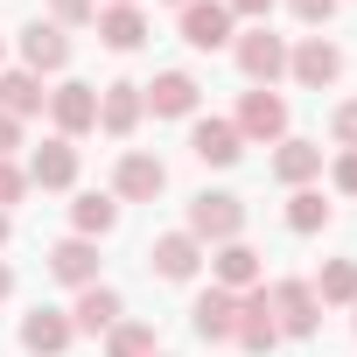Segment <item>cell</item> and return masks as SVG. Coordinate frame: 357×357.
Segmentation results:
<instances>
[{
	"mask_svg": "<svg viewBox=\"0 0 357 357\" xmlns=\"http://www.w3.org/2000/svg\"><path fill=\"white\" fill-rule=\"evenodd\" d=\"M197 245H231L238 231H245V204L231 197V190H204V197H190V225H183Z\"/></svg>",
	"mask_w": 357,
	"mask_h": 357,
	"instance_id": "obj_1",
	"label": "cell"
},
{
	"mask_svg": "<svg viewBox=\"0 0 357 357\" xmlns=\"http://www.w3.org/2000/svg\"><path fill=\"white\" fill-rule=\"evenodd\" d=\"M238 140H266V147H280L287 140V98L280 91H266V84H252L245 98H238Z\"/></svg>",
	"mask_w": 357,
	"mask_h": 357,
	"instance_id": "obj_2",
	"label": "cell"
},
{
	"mask_svg": "<svg viewBox=\"0 0 357 357\" xmlns=\"http://www.w3.org/2000/svg\"><path fill=\"white\" fill-rule=\"evenodd\" d=\"M231 56H238V70H245L252 84H273V77L287 70V43H280L266 22H252L245 36H231Z\"/></svg>",
	"mask_w": 357,
	"mask_h": 357,
	"instance_id": "obj_3",
	"label": "cell"
},
{
	"mask_svg": "<svg viewBox=\"0 0 357 357\" xmlns=\"http://www.w3.org/2000/svg\"><path fill=\"white\" fill-rule=\"evenodd\" d=\"M266 301H273L280 336H315V329H322V301H315L308 280H280V287H266Z\"/></svg>",
	"mask_w": 357,
	"mask_h": 357,
	"instance_id": "obj_4",
	"label": "cell"
},
{
	"mask_svg": "<svg viewBox=\"0 0 357 357\" xmlns=\"http://www.w3.org/2000/svg\"><path fill=\"white\" fill-rule=\"evenodd\" d=\"M161 190H168V168H161L154 154L126 147V154H119V168H112V197H119V204H154Z\"/></svg>",
	"mask_w": 357,
	"mask_h": 357,
	"instance_id": "obj_5",
	"label": "cell"
},
{
	"mask_svg": "<svg viewBox=\"0 0 357 357\" xmlns=\"http://www.w3.org/2000/svg\"><path fill=\"white\" fill-rule=\"evenodd\" d=\"M287 70H294V84L322 91V84H336V77H343V50H336L329 36H301V43L287 50Z\"/></svg>",
	"mask_w": 357,
	"mask_h": 357,
	"instance_id": "obj_6",
	"label": "cell"
},
{
	"mask_svg": "<svg viewBox=\"0 0 357 357\" xmlns=\"http://www.w3.org/2000/svg\"><path fill=\"white\" fill-rule=\"evenodd\" d=\"M197 77L190 70H161L154 84H140V105L154 112V119H197Z\"/></svg>",
	"mask_w": 357,
	"mask_h": 357,
	"instance_id": "obj_7",
	"label": "cell"
},
{
	"mask_svg": "<svg viewBox=\"0 0 357 357\" xmlns=\"http://www.w3.org/2000/svg\"><path fill=\"white\" fill-rule=\"evenodd\" d=\"M63 63H70V36H63L56 22H43V15H36V22L22 29V70H36V77H56Z\"/></svg>",
	"mask_w": 357,
	"mask_h": 357,
	"instance_id": "obj_8",
	"label": "cell"
},
{
	"mask_svg": "<svg viewBox=\"0 0 357 357\" xmlns=\"http://www.w3.org/2000/svg\"><path fill=\"white\" fill-rule=\"evenodd\" d=\"M50 119H56V133H63V140L91 133V126H98V84H77V77H70V84H56V91H50Z\"/></svg>",
	"mask_w": 357,
	"mask_h": 357,
	"instance_id": "obj_9",
	"label": "cell"
},
{
	"mask_svg": "<svg viewBox=\"0 0 357 357\" xmlns=\"http://www.w3.org/2000/svg\"><path fill=\"white\" fill-rule=\"evenodd\" d=\"M231 343H238V350H252V357H266V350L280 343V322H273V301H266V287L238 294V329H231Z\"/></svg>",
	"mask_w": 357,
	"mask_h": 357,
	"instance_id": "obj_10",
	"label": "cell"
},
{
	"mask_svg": "<svg viewBox=\"0 0 357 357\" xmlns=\"http://www.w3.org/2000/svg\"><path fill=\"white\" fill-rule=\"evenodd\" d=\"M231 8H225V0H190V8H183V43L190 50H231Z\"/></svg>",
	"mask_w": 357,
	"mask_h": 357,
	"instance_id": "obj_11",
	"label": "cell"
},
{
	"mask_svg": "<svg viewBox=\"0 0 357 357\" xmlns=\"http://www.w3.org/2000/svg\"><path fill=\"white\" fill-rule=\"evenodd\" d=\"M211 287H225V294H252V287H259V252H252L245 238L211 245Z\"/></svg>",
	"mask_w": 357,
	"mask_h": 357,
	"instance_id": "obj_12",
	"label": "cell"
},
{
	"mask_svg": "<svg viewBox=\"0 0 357 357\" xmlns=\"http://www.w3.org/2000/svg\"><path fill=\"white\" fill-rule=\"evenodd\" d=\"M22 175H29L36 190H70V183H77V147L56 133V140H43V147L29 154V168H22Z\"/></svg>",
	"mask_w": 357,
	"mask_h": 357,
	"instance_id": "obj_13",
	"label": "cell"
},
{
	"mask_svg": "<svg viewBox=\"0 0 357 357\" xmlns=\"http://www.w3.org/2000/svg\"><path fill=\"white\" fill-rule=\"evenodd\" d=\"M147 266H154L161 280H197V266H204V245H197L190 231H161V238L147 245Z\"/></svg>",
	"mask_w": 357,
	"mask_h": 357,
	"instance_id": "obj_14",
	"label": "cell"
},
{
	"mask_svg": "<svg viewBox=\"0 0 357 357\" xmlns=\"http://www.w3.org/2000/svg\"><path fill=\"white\" fill-rule=\"evenodd\" d=\"M190 154H197L204 168H231V161L245 154V140H238L231 119H197V126H190Z\"/></svg>",
	"mask_w": 357,
	"mask_h": 357,
	"instance_id": "obj_15",
	"label": "cell"
},
{
	"mask_svg": "<svg viewBox=\"0 0 357 357\" xmlns=\"http://www.w3.org/2000/svg\"><path fill=\"white\" fill-rule=\"evenodd\" d=\"M70 336H77V329H70L63 308H29V315H22V350H36V357H63Z\"/></svg>",
	"mask_w": 357,
	"mask_h": 357,
	"instance_id": "obj_16",
	"label": "cell"
},
{
	"mask_svg": "<svg viewBox=\"0 0 357 357\" xmlns=\"http://www.w3.org/2000/svg\"><path fill=\"white\" fill-rule=\"evenodd\" d=\"M140 112H147V105H140V84H126V77H119V84H105V91H98V133L126 140V133L140 126Z\"/></svg>",
	"mask_w": 357,
	"mask_h": 357,
	"instance_id": "obj_17",
	"label": "cell"
},
{
	"mask_svg": "<svg viewBox=\"0 0 357 357\" xmlns=\"http://www.w3.org/2000/svg\"><path fill=\"white\" fill-rule=\"evenodd\" d=\"M50 273H56L63 287H98V245L70 231L63 245H50Z\"/></svg>",
	"mask_w": 357,
	"mask_h": 357,
	"instance_id": "obj_18",
	"label": "cell"
},
{
	"mask_svg": "<svg viewBox=\"0 0 357 357\" xmlns=\"http://www.w3.org/2000/svg\"><path fill=\"white\" fill-rule=\"evenodd\" d=\"M126 315V301L112 294V287H77V308H70V329L77 336H105L112 322Z\"/></svg>",
	"mask_w": 357,
	"mask_h": 357,
	"instance_id": "obj_19",
	"label": "cell"
},
{
	"mask_svg": "<svg viewBox=\"0 0 357 357\" xmlns=\"http://www.w3.org/2000/svg\"><path fill=\"white\" fill-rule=\"evenodd\" d=\"M190 322H197V336H204V343H231V329H238V294H225V287L197 294Z\"/></svg>",
	"mask_w": 357,
	"mask_h": 357,
	"instance_id": "obj_20",
	"label": "cell"
},
{
	"mask_svg": "<svg viewBox=\"0 0 357 357\" xmlns=\"http://www.w3.org/2000/svg\"><path fill=\"white\" fill-rule=\"evenodd\" d=\"M273 175H280L287 190H308L315 175H322V147H315V140H294V133H287V140L273 147Z\"/></svg>",
	"mask_w": 357,
	"mask_h": 357,
	"instance_id": "obj_21",
	"label": "cell"
},
{
	"mask_svg": "<svg viewBox=\"0 0 357 357\" xmlns=\"http://www.w3.org/2000/svg\"><path fill=\"white\" fill-rule=\"evenodd\" d=\"M43 105H50V91H43L36 70H0V112H8V119H29Z\"/></svg>",
	"mask_w": 357,
	"mask_h": 357,
	"instance_id": "obj_22",
	"label": "cell"
},
{
	"mask_svg": "<svg viewBox=\"0 0 357 357\" xmlns=\"http://www.w3.org/2000/svg\"><path fill=\"white\" fill-rule=\"evenodd\" d=\"M98 43L119 50V56L140 50V43H147V15H140V8H98Z\"/></svg>",
	"mask_w": 357,
	"mask_h": 357,
	"instance_id": "obj_23",
	"label": "cell"
},
{
	"mask_svg": "<svg viewBox=\"0 0 357 357\" xmlns=\"http://www.w3.org/2000/svg\"><path fill=\"white\" fill-rule=\"evenodd\" d=\"M322 308H350L357 301V259H322V273L308 280Z\"/></svg>",
	"mask_w": 357,
	"mask_h": 357,
	"instance_id": "obj_24",
	"label": "cell"
},
{
	"mask_svg": "<svg viewBox=\"0 0 357 357\" xmlns=\"http://www.w3.org/2000/svg\"><path fill=\"white\" fill-rule=\"evenodd\" d=\"M70 225H77V238H105V231L119 225V197H98V190H84V197L70 204Z\"/></svg>",
	"mask_w": 357,
	"mask_h": 357,
	"instance_id": "obj_25",
	"label": "cell"
},
{
	"mask_svg": "<svg viewBox=\"0 0 357 357\" xmlns=\"http://www.w3.org/2000/svg\"><path fill=\"white\" fill-rule=\"evenodd\" d=\"M322 225H329L322 190H294V197H287V231H301V238H308V231H322Z\"/></svg>",
	"mask_w": 357,
	"mask_h": 357,
	"instance_id": "obj_26",
	"label": "cell"
},
{
	"mask_svg": "<svg viewBox=\"0 0 357 357\" xmlns=\"http://www.w3.org/2000/svg\"><path fill=\"white\" fill-rule=\"evenodd\" d=\"M105 357H154V329L147 322H112L105 329Z\"/></svg>",
	"mask_w": 357,
	"mask_h": 357,
	"instance_id": "obj_27",
	"label": "cell"
},
{
	"mask_svg": "<svg viewBox=\"0 0 357 357\" xmlns=\"http://www.w3.org/2000/svg\"><path fill=\"white\" fill-rule=\"evenodd\" d=\"M50 15H56V29H84V22H98V0H50Z\"/></svg>",
	"mask_w": 357,
	"mask_h": 357,
	"instance_id": "obj_28",
	"label": "cell"
},
{
	"mask_svg": "<svg viewBox=\"0 0 357 357\" xmlns=\"http://www.w3.org/2000/svg\"><path fill=\"white\" fill-rule=\"evenodd\" d=\"M329 133H336V147H357V98H343L329 112Z\"/></svg>",
	"mask_w": 357,
	"mask_h": 357,
	"instance_id": "obj_29",
	"label": "cell"
},
{
	"mask_svg": "<svg viewBox=\"0 0 357 357\" xmlns=\"http://www.w3.org/2000/svg\"><path fill=\"white\" fill-rule=\"evenodd\" d=\"M329 183H336L343 197H357V147H343V154L329 161Z\"/></svg>",
	"mask_w": 357,
	"mask_h": 357,
	"instance_id": "obj_30",
	"label": "cell"
},
{
	"mask_svg": "<svg viewBox=\"0 0 357 357\" xmlns=\"http://www.w3.org/2000/svg\"><path fill=\"white\" fill-rule=\"evenodd\" d=\"M22 190H29V175H22L15 161H0V211H8V204H22Z\"/></svg>",
	"mask_w": 357,
	"mask_h": 357,
	"instance_id": "obj_31",
	"label": "cell"
},
{
	"mask_svg": "<svg viewBox=\"0 0 357 357\" xmlns=\"http://www.w3.org/2000/svg\"><path fill=\"white\" fill-rule=\"evenodd\" d=\"M287 8H294V15L308 22V29H322V22L336 15V0H287Z\"/></svg>",
	"mask_w": 357,
	"mask_h": 357,
	"instance_id": "obj_32",
	"label": "cell"
},
{
	"mask_svg": "<svg viewBox=\"0 0 357 357\" xmlns=\"http://www.w3.org/2000/svg\"><path fill=\"white\" fill-rule=\"evenodd\" d=\"M15 147H22V119L0 112V161H15Z\"/></svg>",
	"mask_w": 357,
	"mask_h": 357,
	"instance_id": "obj_33",
	"label": "cell"
},
{
	"mask_svg": "<svg viewBox=\"0 0 357 357\" xmlns=\"http://www.w3.org/2000/svg\"><path fill=\"white\" fill-rule=\"evenodd\" d=\"M225 8H231V22H238V15H245V22H266L273 0H225Z\"/></svg>",
	"mask_w": 357,
	"mask_h": 357,
	"instance_id": "obj_34",
	"label": "cell"
},
{
	"mask_svg": "<svg viewBox=\"0 0 357 357\" xmlns=\"http://www.w3.org/2000/svg\"><path fill=\"white\" fill-rule=\"evenodd\" d=\"M8 294H15V266H8V259H0V301H8Z\"/></svg>",
	"mask_w": 357,
	"mask_h": 357,
	"instance_id": "obj_35",
	"label": "cell"
},
{
	"mask_svg": "<svg viewBox=\"0 0 357 357\" xmlns=\"http://www.w3.org/2000/svg\"><path fill=\"white\" fill-rule=\"evenodd\" d=\"M0 245H8V211H0Z\"/></svg>",
	"mask_w": 357,
	"mask_h": 357,
	"instance_id": "obj_36",
	"label": "cell"
},
{
	"mask_svg": "<svg viewBox=\"0 0 357 357\" xmlns=\"http://www.w3.org/2000/svg\"><path fill=\"white\" fill-rule=\"evenodd\" d=\"M105 8H140V0H105Z\"/></svg>",
	"mask_w": 357,
	"mask_h": 357,
	"instance_id": "obj_37",
	"label": "cell"
},
{
	"mask_svg": "<svg viewBox=\"0 0 357 357\" xmlns=\"http://www.w3.org/2000/svg\"><path fill=\"white\" fill-rule=\"evenodd\" d=\"M168 8H190V0H168Z\"/></svg>",
	"mask_w": 357,
	"mask_h": 357,
	"instance_id": "obj_38",
	"label": "cell"
},
{
	"mask_svg": "<svg viewBox=\"0 0 357 357\" xmlns=\"http://www.w3.org/2000/svg\"><path fill=\"white\" fill-rule=\"evenodd\" d=\"M154 357H161V350H154Z\"/></svg>",
	"mask_w": 357,
	"mask_h": 357,
	"instance_id": "obj_39",
	"label": "cell"
},
{
	"mask_svg": "<svg viewBox=\"0 0 357 357\" xmlns=\"http://www.w3.org/2000/svg\"><path fill=\"white\" fill-rule=\"evenodd\" d=\"M350 308H357V301H350Z\"/></svg>",
	"mask_w": 357,
	"mask_h": 357,
	"instance_id": "obj_40",
	"label": "cell"
}]
</instances>
